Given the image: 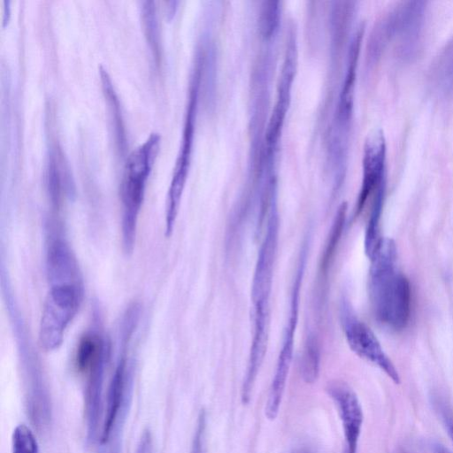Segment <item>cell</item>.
<instances>
[{
  "instance_id": "cell-1",
  "label": "cell",
  "mask_w": 453,
  "mask_h": 453,
  "mask_svg": "<svg viewBox=\"0 0 453 453\" xmlns=\"http://www.w3.org/2000/svg\"><path fill=\"white\" fill-rule=\"evenodd\" d=\"M396 246L383 238L370 259L368 291L376 319L390 329L406 327L411 311V289L408 279L396 267Z\"/></svg>"
},
{
  "instance_id": "cell-17",
  "label": "cell",
  "mask_w": 453,
  "mask_h": 453,
  "mask_svg": "<svg viewBox=\"0 0 453 453\" xmlns=\"http://www.w3.org/2000/svg\"><path fill=\"white\" fill-rule=\"evenodd\" d=\"M154 2L146 1L143 2L142 6V19L144 22V27L148 36V41L151 43V48L154 50H157V22Z\"/></svg>"
},
{
  "instance_id": "cell-9",
  "label": "cell",
  "mask_w": 453,
  "mask_h": 453,
  "mask_svg": "<svg viewBox=\"0 0 453 453\" xmlns=\"http://www.w3.org/2000/svg\"><path fill=\"white\" fill-rule=\"evenodd\" d=\"M386 142L381 130L370 133L365 140L363 157V180L357 202L360 212L369 196L385 183Z\"/></svg>"
},
{
  "instance_id": "cell-13",
  "label": "cell",
  "mask_w": 453,
  "mask_h": 453,
  "mask_svg": "<svg viewBox=\"0 0 453 453\" xmlns=\"http://www.w3.org/2000/svg\"><path fill=\"white\" fill-rule=\"evenodd\" d=\"M384 196L385 183L374 193L373 203L365 229V251L369 259L375 254L383 239L380 236V226Z\"/></svg>"
},
{
  "instance_id": "cell-16",
  "label": "cell",
  "mask_w": 453,
  "mask_h": 453,
  "mask_svg": "<svg viewBox=\"0 0 453 453\" xmlns=\"http://www.w3.org/2000/svg\"><path fill=\"white\" fill-rule=\"evenodd\" d=\"M12 453H39L38 443L33 431L19 424L12 434Z\"/></svg>"
},
{
  "instance_id": "cell-7",
  "label": "cell",
  "mask_w": 453,
  "mask_h": 453,
  "mask_svg": "<svg viewBox=\"0 0 453 453\" xmlns=\"http://www.w3.org/2000/svg\"><path fill=\"white\" fill-rule=\"evenodd\" d=\"M195 96L191 95L188 105L183 138L178 157L173 169L172 180L167 191L165 201V234L170 236L175 226L176 219L179 212L180 203L185 187V182L188 171L191 140L193 133L194 106Z\"/></svg>"
},
{
  "instance_id": "cell-12",
  "label": "cell",
  "mask_w": 453,
  "mask_h": 453,
  "mask_svg": "<svg viewBox=\"0 0 453 453\" xmlns=\"http://www.w3.org/2000/svg\"><path fill=\"white\" fill-rule=\"evenodd\" d=\"M107 346L95 333H86L80 340L76 354L75 365L79 372L85 373L92 365L107 357Z\"/></svg>"
},
{
  "instance_id": "cell-3",
  "label": "cell",
  "mask_w": 453,
  "mask_h": 453,
  "mask_svg": "<svg viewBox=\"0 0 453 453\" xmlns=\"http://www.w3.org/2000/svg\"><path fill=\"white\" fill-rule=\"evenodd\" d=\"M82 281L50 283L39 326V343L46 351L58 349L83 299Z\"/></svg>"
},
{
  "instance_id": "cell-20",
  "label": "cell",
  "mask_w": 453,
  "mask_h": 453,
  "mask_svg": "<svg viewBox=\"0 0 453 453\" xmlns=\"http://www.w3.org/2000/svg\"><path fill=\"white\" fill-rule=\"evenodd\" d=\"M431 449L433 453H452L449 449L438 442H433L431 444Z\"/></svg>"
},
{
  "instance_id": "cell-2",
  "label": "cell",
  "mask_w": 453,
  "mask_h": 453,
  "mask_svg": "<svg viewBox=\"0 0 453 453\" xmlns=\"http://www.w3.org/2000/svg\"><path fill=\"white\" fill-rule=\"evenodd\" d=\"M160 141L158 133L150 134L129 154L124 167L121 183L122 242L127 253L134 250L138 218Z\"/></svg>"
},
{
  "instance_id": "cell-4",
  "label": "cell",
  "mask_w": 453,
  "mask_h": 453,
  "mask_svg": "<svg viewBox=\"0 0 453 453\" xmlns=\"http://www.w3.org/2000/svg\"><path fill=\"white\" fill-rule=\"evenodd\" d=\"M133 390V375L122 353L109 384L104 417L99 437L101 451L121 453L122 431Z\"/></svg>"
},
{
  "instance_id": "cell-11",
  "label": "cell",
  "mask_w": 453,
  "mask_h": 453,
  "mask_svg": "<svg viewBox=\"0 0 453 453\" xmlns=\"http://www.w3.org/2000/svg\"><path fill=\"white\" fill-rule=\"evenodd\" d=\"M425 2H405L397 6L386 19L389 37L398 38L402 50L410 52L422 25Z\"/></svg>"
},
{
  "instance_id": "cell-5",
  "label": "cell",
  "mask_w": 453,
  "mask_h": 453,
  "mask_svg": "<svg viewBox=\"0 0 453 453\" xmlns=\"http://www.w3.org/2000/svg\"><path fill=\"white\" fill-rule=\"evenodd\" d=\"M279 240V216L272 204L258 250L251 284L253 326H270V296Z\"/></svg>"
},
{
  "instance_id": "cell-19",
  "label": "cell",
  "mask_w": 453,
  "mask_h": 453,
  "mask_svg": "<svg viewBox=\"0 0 453 453\" xmlns=\"http://www.w3.org/2000/svg\"><path fill=\"white\" fill-rule=\"evenodd\" d=\"M277 9L273 6V3L264 8L261 16L262 29L265 32H270L276 22Z\"/></svg>"
},
{
  "instance_id": "cell-14",
  "label": "cell",
  "mask_w": 453,
  "mask_h": 453,
  "mask_svg": "<svg viewBox=\"0 0 453 453\" xmlns=\"http://www.w3.org/2000/svg\"><path fill=\"white\" fill-rule=\"evenodd\" d=\"M320 350L319 342L314 335H310L305 342L301 358V374L303 380L308 383H314L319 374Z\"/></svg>"
},
{
  "instance_id": "cell-15",
  "label": "cell",
  "mask_w": 453,
  "mask_h": 453,
  "mask_svg": "<svg viewBox=\"0 0 453 453\" xmlns=\"http://www.w3.org/2000/svg\"><path fill=\"white\" fill-rule=\"evenodd\" d=\"M346 204H342L338 209L337 214L333 222L331 232L322 256L321 267L324 271H326L327 266L329 265L330 260L332 259L333 255L335 251V247L337 246L339 240L341 238L346 218Z\"/></svg>"
},
{
  "instance_id": "cell-10",
  "label": "cell",
  "mask_w": 453,
  "mask_h": 453,
  "mask_svg": "<svg viewBox=\"0 0 453 453\" xmlns=\"http://www.w3.org/2000/svg\"><path fill=\"white\" fill-rule=\"evenodd\" d=\"M306 254L307 250L304 248L300 256L291 289L288 318L284 328L281 348L274 371L275 373L282 376H288L293 358L295 335L299 317L300 292L307 257Z\"/></svg>"
},
{
  "instance_id": "cell-18",
  "label": "cell",
  "mask_w": 453,
  "mask_h": 453,
  "mask_svg": "<svg viewBox=\"0 0 453 453\" xmlns=\"http://www.w3.org/2000/svg\"><path fill=\"white\" fill-rule=\"evenodd\" d=\"M435 410L439 413L442 424L453 442V409L444 399L435 398L434 400Z\"/></svg>"
},
{
  "instance_id": "cell-6",
  "label": "cell",
  "mask_w": 453,
  "mask_h": 453,
  "mask_svg": "<svg viewBox=\"0 0 453 453\" xmlns=\"http://www.w3.org/2000/svg\"><path fill=\"white\" fill-rule=\"evenodd\" d=\"M342 323L349 349L359 357L383 371L391 380L400 383L397 369L383 350L372 329L353 314L349 303L342 306Z\"/></svg>"
},
{
  "instance_id": "cell-8",
  "label": "cell",
  "mask_w": 453,
  "mask_h": 453,
  "mask_svg": "<svg viewBox=\"0 0 453 453\" xmlns=\"http://www.w3.org/2000/svg\"><path fill=\"white\" fill-rule=\"evenodd\" d=\"M326 393L333 400L339 414L345 447L342 453H357L364 415L357 394L345 382L334 380L328 383Z\"/></svg>"
}]
</instances>
